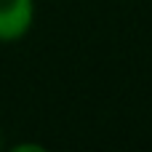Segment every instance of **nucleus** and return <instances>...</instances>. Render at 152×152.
Masks as SVG:
<instances>
[{
	"instance_id": "nucleus-1",
	"label": "nucleus",
	"mask_w": 152,
	"mask_h": 152,
	"mask_svg": "<svg viewBox=\"0 0 152 152\" xmlns=\"http://www.w3.org/2000/svg\"><path fill=\"white\" fill-rule=\"evenodd\" d=\"M37 19L35 0H0V45L24 40Z\"/></svg>"
},
{
	"instance_id": "nucleus-2",
	"label": "nucleus",
	"mask_w": 152,
	"mask_h": 152,
	"mask_svg": "<svg viewBox=\"0 0 152 152\" xmlns=\"http://www.w3.org/2000/svg\"><path fill=\"white\" fill-rule=\"evenodd\" d=\"M5 147V139H3V131H0V150Z\"/></svg>"
}]
</instances>
